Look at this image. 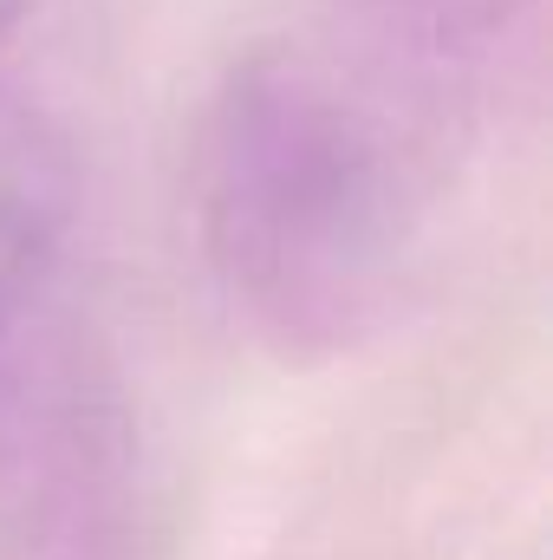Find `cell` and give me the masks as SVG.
I'll list each match as a JSON object with an SVG mask.
<instances>
[{"label":"cell","instance_id":"obj_3","mask_svg":"<svg viewBox=\"0 0 553 560\" xmlns=\"http://www.w3.org/2000/svg\"><path fill=\"white\" fill-rule=\"evenodd\" d=\"M26 7H33V0H0V33H7V26H13V20L26 13Z\"/></svg>","mask_w":553,"mask_h":560},{"label":"cell","instance_id":"obj_2","mask_svg":"<svg viewBox=\"0 0 553 560\" xmlns=\"http://www.w3.org/2000/svg\"><path fill=\"white\" fill-rule=\"evenodd\" d=\"M72 138L26 92H0V326L20 313L72 222Z\"/></svg>","mask_w":553,"mask_h":560},{"label":"cell","instance_id":"obj_1","mask_svg":"<svg viewBox=\"0 0 553 560\" xmlns=\"http://www.w3.org/2000/svg\"><path fill=\"white\" fill-rule=\"evenodd\" d=\"M436 105L443 85L378 39L235 66L202 125L196 222L222 293L268 339L345 346L398 300Z\"/></svg>","mask_w":553,"mask_h":560}]
</instances>
